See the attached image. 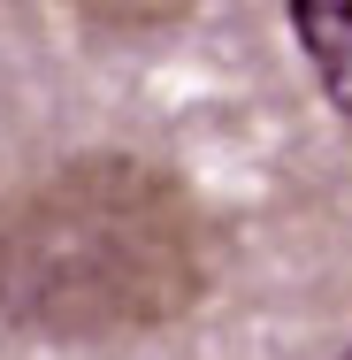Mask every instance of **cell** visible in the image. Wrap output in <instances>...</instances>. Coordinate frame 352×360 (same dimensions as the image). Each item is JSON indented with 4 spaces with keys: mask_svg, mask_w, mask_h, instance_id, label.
I'll return each mask as SVG.
<instances>
[{
    "mask_svg": "<svg viewBox=\"0 0 352 360\" xmlns=\"http://www.w3.org/2000/svg\"><path fill=\"white\" fill-rule=\"evenodd\" d=\"M200 284L184 207L138 161H84L31 192L0 238V307L23 330H153Z\"/></svg>",
    "mask_w": 352,
    "mask_h": 360,
    "instance_id": "obj_1",
    "label": "cell"
},
{
    "mask_svg": "<svg viewBox=\"0 0 352 360\" xmlns=\"http://www.w3.org/2000/svg\"><path fill=\"white\" fill-rule=\"evenodd\" d=\"M283 23H291L299 54L322 77V100L352 131V0H283Z\"/></svg>",
    "mask_w": 352,
    "mask_h": 360,
    "instance_id": "obj_2",
    "label": "cell"
},
{
    "mask_svg": "<svg viewBox=\"0 0 352 360\" xmlns=\"http://www.w3.org/2000/svg\"><path fill=\"white\" fill-rule=\"evenodd\" d=\"M337 360H352V345H345V353H337Z\"/></svg>",
    "mask_w": 352,
    "mask_h": 360,
    "instance_id": "obj_3",
    "label": "cell"
}]
</instances>
